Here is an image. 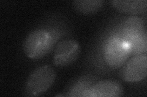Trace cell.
<instances>
[{
    "label": "cell",
    "mask_w": 147,
    "mask_h": 97,
    "mask_svg": "<svg viewBox=\"0 0 147 97\" xmlns=\"http://www.w3.org/2000/svg\"><path fill=\"white\" fill-rule=\"evenodd\" d=\"M57 38L45 29H36L26 36L23 45L26 56L38 59L46 56L51 51Z\"/></svg>",
    "instance_id": "1"
},
{
    "label": "cell",
    "mask_w": 147,
    "mask_h": 97,
    "mask_svg": "<svg viewBox=\"0 0 147 97\" xmlns=\"http://www.w3.org/2000/svg\"><path fill=\"white\" fill-rule=\"evenodd\" d=\"M57 73L53 67L43 65L31 72L25 86L26 96H39L47 91L56 79Z\"/></svg>",
    "instance_id": "2"
},
{
    "label": "cell",
    "mask_w": 147,
    "mask_h": 97,
    "mask_svg": "<svg viewBox=\"0 0 147 97\" xmlns=\"http://www.w3.org/2000/svg\"><path fill=\"white\" fill-rule=\"evenodd\" d=\"M131 53V44L126 40L113 38L105 46L104 59L108 66L117 69L126 63Z\"/></svg>",
    "instance_id": "3"
},
{
    "label": "cell",
    "mask_w": 147,
    "mask_h": 97,
    "mask_svg": "<svg viewBox=\"0 0 147 97\" xmlns=\"http://www.w3.org/2000/svg\"><path fill=\"white\" fill-rule=\"evenodd\" d=\"M80 46L72 39L59 42L55 49L53 62L57 67H65L76 61L80 53Z\"/></svg>",
    "instance_id": "4"
},
{
    "label": "cell",
    "mask_w": 147,
    "mask_h": 97,
    "mask_svg": "<svg viewBox=\"0 0 147 97\" xmlns=\"http://www.w3.org/2000/svg\"><path fill=\"white\" fill-rule=\"evenodd\" d=\"M125 91L120 82L113 80H104L96 83L87 89L82 96L86 97H119Z\"/></svg>",
    "instance_id": "5"
},
{
    "label": "cell",
    "mask_w": 147,
    "mask_h": 97,
    "mask_svg": "<svg viewBox=\"0 0 147 97\" xmlns=\"http://www.w3.org/2000/svg\"><path fill=\"white\" fill-rule=\"evenodd\" d=\"M147 75L146 54L140 53L127 62L123 72V78L128 82H136L146 78Z\"/></svg>",
    "instance_id": "6"
},
{
    "label": "cell",
    "mask_w": 147,
    "mask_h": 97,
    "mask_svg": "<svg viewBox=\"0 0 147 97\" xmlns=\"http://www.w3.org/2000/svg\"><path fill=\"white\" fill-rule=\"evenodd\" d=\"M112 6L117 11L130 15H137L146 12V0H114Z\"/></svg>",
    "instance_id": "7"
},
{
    "label": "cell",
    "mask_w": 147,
    "mask_h": 97,
    "mask_svg": "<svg viewBox=\"0 0 147 97\" xmlns=\"http://www.w3.org/2000/svg\"><path fill=\"white\" fill-rule=\"evenodd\" d=\"M104 1L101 0H76L73 1L75 10L84 15L94 13L103 7Z\"/></svg>",
    "instance_id": "8"
}]
</instances>
